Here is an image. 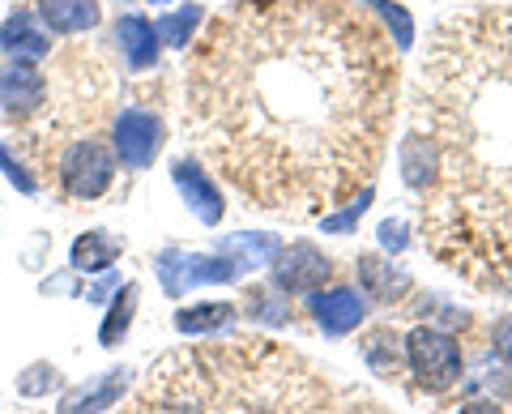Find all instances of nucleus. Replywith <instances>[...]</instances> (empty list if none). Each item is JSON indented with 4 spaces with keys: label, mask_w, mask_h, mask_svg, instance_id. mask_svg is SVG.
I'll list each match as a JSON object with an SVG mask.
<instances>
[{
    "label": "nucleus",
    "mask_w": 512,
    "mask_h": 414,
    "mask_svg": "<svg viewBox=\"0 0 512 414\" xmlns=\"http://www.w3.org/2000/svg\"><path fill=\"white\" fill-rule=\"evenodd\" d=\"M167 129L158 120V111L150 107H124L116 124H111V150H116L120 167L128 171H146L158 154H163Z\"/></svg>",
    "instance_id": "nucleus-6"
},
{
    "label": "nucleus",
    "mask_w": 512,
    "mask_h": 414,
    "mask_svg": "<svg viewBox=\"0 0 512 414\" xmlns=\"http://www.w3.org/2000/svg\"><path fill=\"white\" fill-rule=\"evenodd\" d=\"M0 52L9 60H43L52 52V39L35 26L30 13H9L5 26H0Z\"/></svg>",
    "instance_id": "nucleus-15"
},
{
    "label": "nucleus",
    "mask_w": 512,
    "mask_h": 414,
    "mask_svg": "<svg viewBox=\"0 0 512 414\" xmlns=\"http://www.w3.org/2000/svg\"><path fill=\"white\" fill-rule=\"evenodd\" d=\"M457 414H504V410L495 406V402H470V406H461Z\"/></svg>",
    "instance_id": "nucleus-31"
},
{
    "label": "nucleus",
    "mask_w": 512,
    "mask_h": 414,
    "mask_svg": "<svg viewBox=\"0 0 512 414\" xmlns=\"http://www.w3.org/2000/svg\"><path fill=\"white\" fill-rule=\"evenodd\" d=\"M235 316H239L235 304H214V299H205V304L175 312V329L180 333H222V329L235 325Z\"/></svg>",
    "instance_id": "nucleus-20"
},
{
    "label": "nucleus",
    "mask_w": 512,
    "mask_h": 414,
    "mask_svg": "<svg viewBox=\"0 0 512 414\" xmlns=\"http://www.w3.org/2000/svg\"><path fill=\"white\" fill-rule=\"evenodd\" d=\"M39 22L52 35H86L99 26V0H39Z\"/></svg>",
    "instance_id": "nucleus-14"
},
{
    "label": "nucleus",
    "mask_w": 512,
    "mask_h": 414,
    "mask_svg": "<svg viewBox=\"0 0 512 414\" xmlns=\"http://www.w3.org/2000/svg\"><path fill=\"white\" fill-rule=\"evenodd\" d=\"M367 9H376L380 18H384V26H397V47H410V35H414V22H410V13L406 9H393L389 0H363Z\"/></svg>",
    "instance_id": "nucleus-26"
},
{
    "label": "nucleus",
    "mask_w": 512,
    "mask_h": 414,
    "mask_svg": "<svg viewBox=\"0 0 512 414\" xmlns=\"http://www.w3.org/2000/svg\"><path fill=\"white\" fill-rule=\"evenodd\" d=\"M329 274H333L329 257L308 240L282 248L274 257V286L282 295H312V291H320V286L329 282Z\"/></svg>",
    "instance_id": "nucleus-8"
},
{
    "label": "nucleus",
    "mask_w": 512,
    "mask_h": 414,
    "mask_svg": "<svg viewBox=\"0 0 512 414\" xmlns=\"http://www.w3.org/2000/svg\"><path fill=\"white\" fill-rule=\"evenodd\" d=\"M436 171H440V158H436V146L423 137V133H414L402 141V180L410 193H419L427 197L431 188H436Z\"/></svg>",
    "instance_id": "nucleus-16"
},
{
    "label": "nucleus",
    "mask_w": 512,
    "mask_h": 414,
    "mask_svg": "<svg viewBox=\"0 0 512 414\" xmlns=\"http://www.w3.org/2000/svg\"><path fill=\"white\" fill-rule=\"evenodd\" d=\"M359 355L380 380H397L406 368V338H397V333H389V329H376L359 342Z\"/></svg>",
    "instance_id": "nucleus-18"
},
{
    "label": "nucleus",
    "mask_w": 512,
    "mask_h": 414,
    "mask_svg": "<svg viewBox=\"0 0 512 414\" xmlns=\"http://www.w3.org/2000/svg\"><path fill=\"white\" fill-rule=\"evenodd\" d=\"M491 342H495V355H500L504 363H512V316H504V321L495 325Z\"/></svg>",
    "instance_id": "nucleus-29"
},
{
    "label": "nucleus",
    "mask_w": 512,
    "mask_h": 414,
    "mask_svg": "<svg viewBox=\"0 0 512 414\" xmlns=\"http://www.w3.org/2000/svg\"><path fill=\"white\" fill-rule=\"evenodd\" d=\"M154 274L163 282V291L171 299H180L184 291L192 286H222V282H239L244 278V269H239L227 252H210V257H201V252H184V248H163L154 257Z\"/></svg>",
    "instance_id": "nucleus-5"
},
{
    "label": "nucleus",
    "mask_w": 512,
    "mask_h": 414,
    "mask_svg": "<svg viewBox=\"0 0 512 414\" xmlns=\"http://www.w3.org/2000/svg\"><path fill=\"white\" fill-rule=\"evenodd\" d=\"M201 18H205V9H201V5H180L175 13H167V18H158L154 30H158V39H163L167 47H188L192 35H197Z\"/></svg>",
    "instance_id": "nucleus-23"
},
{
    "label": "nucleus",
    "mask_w": 512,
    "mask_h": 414,
    "mask_svg": "<svg viewBox=\"0 0 512 414\" xmlns=\"http://www.w3.org/2000/svg\"><path fill=\"white\" fill-rule=\"evenodd\" d=\"M56 180L64 197L99 201L116 180V150L103 146L99 137H77L56 154Z\"/></svg>",
    "instance_id": "nucleus-4"
},
{
    "label": "nucleus",
    "mask_w": 512,
    "mask_h": 414,
    "mask_svg": "<svg viewBox=\"0 0 512 414\" xmlns=\"http://www.w3.org/2000/svg\"><path fill=\"white\" fill-rule=\"evenodd\" d=\"M120 252H124V240H116L111 231H86L73 240L69 265L77 274H103V269H111L120 261Z\"/></svg>",
    "instance_id": "nucleus-17"
},
{
    "label": "nucleus",
    "mask_w": 512,
    "mask_h": 414,
    "mask_svg": "<svg viewBox=\"0 0 512 414\" xmlns=\"http://www.w3.org/2000/svg\"><path fill=\"white\" fill-rule=\"evenodd\" d=\"M116 286H120V278H107V282H99V286H90L86 299H90V304H103V299H107L111 291H116Z\"/></svg>",
    "instance_id": "nucleus-30"
},
{
    "label": "nucleus",
    "mask_w": 512,
    "mask_h": 414,
    "mask_svg": "<svg viewBox=\"0 0 512 414\" xmlns=\"http://www.w3.org/2000/svg\"><path fill=\"white\" fill-rule=\"evenodd\" d=\"M308 316L316 321V329L325 338H346L355 333L367 316V295L355 291V286H320V291L308 295Z\"/></svg>",
    "instance_id": "nucleus-9"
},
{
    "label": "nucleus",
    "mask_w": 512,
    "mask_h": 414,
    "mask_svg": "<svg viewBox=\"0 0 512 414\" xmlns=\"http://www.w3.org/2000/svg\"><path fill=\"white\" fill-rule=\"evenodd\" d=\"M137 299H141L137 282H124L120 295L111 299V308H107V316H103V329H99V342H103V346H120V338L128 333V325H133Z\"/></svg>",
    "instance_id": "nucleus-21"
},
{
    "label": "nucleus",
    "mask_w": 512,
    "mask_h": 414,
    "mask_svg": "<svg viewBox=\"0 0 512 414\" xmlns=\"http://www.w3.org/2000/svg\"><path fill=\"white\" fill-rule=\"evenodd\" d=\"M47 103V77L35 60H9L0 65V111L13 124H26L30 116H39Z\"/></svg>",
    "instance_id": "nucleus-7"
},
{
    "label": "nucleus",
    "mask_w": 512,
    "mask_h": 414,
    "mask_svg": "<svg viewBox=\"0 0 512 414\" xmlns=\"http://www.w3.org/2000/svg\"><path fill=\"white\" fill-rule=\"evenodd\" d=\"M111 35H116V47H120L124 65L133 69V73H150V69H158V47H163V39H158L154 22H146L141 13H124Z\"/></svg>",
    "instance_id": "nucleus-12"
},
{
    "label": "nucleus",
    "mask_w": 512,
    "mask_h": 414,
    "mask_svg": "<svg viewBox=\"0 0 512 414\" xmlns=\"http://www.w3.org/2000/svg\"><path fill=\"white\" fill-rule=\"evenodd\" d=\"M355 269H359V282H363V291L372 295L376 304H384V308L402 304V299L410 295V286H414L406 269H397L393 261L376 257V252H363V257L355 261Z\"/></svg>",
    "instance_id": "nucleus-13"
},
{
    "label": "nucleus",
    "mask_w": 512,
    "mask_h": 414,
    "mask_svg": "<svg viewBox=\"0 0 512 414\" xmlns=\"http://www.w3.org/2000/svg\"><path fill=\"white\" fill-rule=\"evenodd\" d=\"M397 103L389 35L346 0H239L184 65V129L256 210L329 214L380 167Z\"/></svg>",
    "instance_id": "nucleus-1"
},
{
    "label": "nucleus",
    "mask_w": 512,
    "mask_h": 414,
    "mask_svg": "<svg viewBox=\"0 0 512 414\" xmlns=\"http://www.w3.org/2000/svg\"><path fill=\"white\" fill-rule=\"evenodd\" d=\"M376 240L389 248V252H406V248H410V227H406V218H384L380 231H376Z\"/></svg>",
    "instance_id": "nucleus-27"
},
{
    "label": "nucleus",
    "mask_w": 512,
    "mask_h": 414,
    "mask_svg": "<svg viewBox=\"0 0 512 414\" xmlns=\"http://www.w3.org/2000/svg\"><path fill=\"white\" fill-rule=\"evenodd\" d=\"M171 180H175V188H180L184 205L197 214L201 227H218L222 214H227V201H222V188L210 180V171H201L197 158H175Z\"/></svg>",
    "instance_id": "nucleus-10"
},
{
    "label": "nucleus",
    "mask_w": 512,
    "mask_h": 414,
    "mask_svg": "<svg viewBox=\"0 0 512 414\" xmlns=\"http://www.w3.org/2000/svg\"><path fill=\"white\" fill-rule=\"evenodd\" d=\"M248 316L261 325H286L291 321V299H286L278 286H252L248 291Z\"/></svg>",
    "instance_id": "nucleus-22"
},
{
    "label": "nucleus",
    "mask_w": 512,
    "mask_h": 414,
    "mask_svg": "<svg viewBox=\"0 0 512 414\" xmlns=\"http://www.w3.org/2000/svg\"><path fill=\"white\" fill-rule=\"evenodd\" d=\"M0 171H5V180H9L13 188H18V193H35V180H30L26 167H22L18 158H13L5 146H0Z\"/></svg>",
    "instance_id": "nucleus-28"
},
{
    "label": "nucleus",
    "mask_w": 512,
    "mask_h": 414,
    "mask_svg": "<svg viewBox=\"0 0 512 414\" xmlns=\"http://www.w3.org/2000/svg\"><path fill=\"white\" fill-rule=\"evenodd\" d=\"M60 385V372L52 368V363H30V368L18 376V393L22 397H43V393H52Z\"/></svg>",
    "instance_id": "nucleus-25"
},
{
    "label": "nucleus",
    "mask_w": 512,
    "mask_h": 414,
    "mask_svg": "<svg viewBox=\"0 0 512 414\" xmlns=\"http://www.w3.org/2000/svg\"><path fill=\"white\" fill-rule=\"evenodd\" d=\"M406 368L414 372L423 393H448L466 376V359H461V346L448 329L414 325L406 333Z\"/></svg>",
    "instance_id": "nucleus-3"
},
{
    "label": "nucleus",
    "mask_w": 512,
    "mask_h": 414,
    "mask_svg": "<svg viewBox=\"0 0 512 414\" xmlns=\"http://www.w3.org/2000/svg\"><path fill=\"white\" fill-rule=\"evenodd\" d=\"M414 133L436 146L423 235L436 261L512 295V5L448 18L414 77Z\"/></svg>",
    "instance_id": "nucleus-2"
},
{
    "label": "nucleus",
    "mask_w": 512,
    "mask_h": 414,
    "mask_svg": "<svg viewBox=\"0 0 512 414\" xmlns=\"http://www.w3.org/2000/svg\"><path fill=\"white\" fill-rule=\"evenodd\" d=\"M218 252H227L244 274H252V269H261V265H274L282 244H278V235H269V231H256V235L244 231V235H231V240H218Z\"/></svg>",
    "instance_id": "nucleus-19"
},
{
    "label": "nucleus",
    "mask_w": 512,
    "mask_h": 414,
    "mask_svg": "<svg viewBox=\"0 0 512 414\" xmlns=\"http://www.w3.org/2000/svg\"><path fill=\"white\" fill-rule=\"evenodd\" d=\"M128 368H111V372H103V376H94L90 385H77V389H69L60 397V406H56V414H103V410H111L124 397V389H128Z\"/></svg>",
    "instance_id": "nucleus-11"
},
{
    "label": "nucleus",
    "mask_w": 512,
    "mask_h": 414,
    "mask_svg": "<svg viewBox=\"0 0 512 414\" xmlns=\"http://www.w3.org/2000/svg\"><path fill=\"white\" fill-rule=\"evenodd\" d=\"M372 197H376V188L367 184V188H359L350 201H342V210H333V214H320V231L325 235H350L359 227V218L367 214V205H372Z\"/></svg>",
    "instance_id": "nucleus-24"
}]
</instances>
